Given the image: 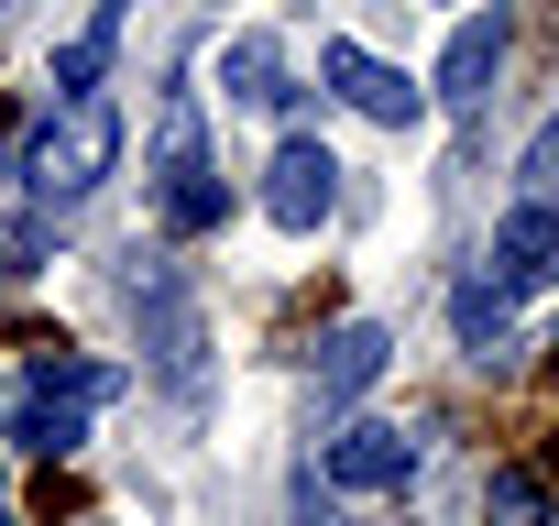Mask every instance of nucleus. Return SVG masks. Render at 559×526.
<instances>
[{
	"mask_svg": "<svg viewBox=\"0 0 559 526\" xmlns=\"http://www.w3.org/2000/svg\"><path fill=\"white\" fill-rule=\"evenodd\" d=\"M154 219H165L176 241H198V230H219V219H230V187L209 176V121H198V99H187V88L154 110Z\"/></svg>",
	"mask_w": 559,
	"mask_h": 526,
	"instance_id": "1",
	"label": "nucleus"
},
{
	"mask_svg": "<svg viewBox=\"0 0 559 526\" xmlns=\"http://www.w3.org/2000/svg\"><path fill=\"white\" fill-rule=\"evenodd\" d=\"M110 165H121V110L88 88V99H67V121H56L34 154H23V187H34L45 208H78V198H88Z\"/></svg>",
	"mask_w": 559,
	"mask_h": 526,
	"instance_id": "2",
	"label": "nucleus"
},
{
	"mask_svg": "<svg viewBox=\"0 0 559 526\" xmlns=\"http://www.w3.org/2000/svg\"><path fill=\"white\" fill-rule=\"evenodd\" d=\"M121 395V373L110 362H34V384H23V406H12V439L34 450V461H67L78 439H88V406H110Z\"/></svg>",
	"mask_w": 559,
	"mask_h": 526,
	"instance_id": "3",
	"label": "nucleus"
},
{
	"mask_svg": "<svg viewBox=\"0 0 559 526\" xmlns=\"http://www.w3.org/2000/svg\"><path fill=\"white\" fill-rule=\"evenodd\" d=\"M330 208H341V154H330L319 132H286L274 165H263V219H274V230H319Z\"/></svg>",
	"mask_w": 559,
	"mask_h": 526,
	"instance_id": "4",
	"label": "nucleus"
},
{
	"mask_svg": "<svg viewBox=\"0 0 559 526\" xmlns=\"http://www.w3.org/2000/svg\"><path fill=\"white\" fill-rule=\"evenodd\" d=\"M319 77L362 110V121H384V132H417L428 121V88L406 77V67H384V56H362V45H319Z\"/></svg>",
	"mask_w": 559,
	"mask_h": 526,
	"instance_id": "5",
	"label": "nucleus"
},
{
	"mask_svg": "<svg viewBox=\"0 0 559 526\" xmlns=\"http://www.w3.org/2000/svg\"><path fill=\"white\" fill-rule=\"evenodd\" d=\"M143 351H154V373H165L176 395H198V373H209V319H198V297H187L176 275L143 286Z\"/></svg>",
	"mask_w": 559,
	"mask_h": 526,
	"instance_id": "6",
	"label": "nucleus"
},
{
	"mask_svg": "<svg viewBox=\"0 0 559 526\" xmlns=\"http://www.w3.org/2000/svg\"><path fill=\"white\" fill-rule=\"evenodd\" d=\"M483 275L504 286V297H537V286H559V208H504L493 219V241H483Z\"/></svg>",
	"mask_w": 559,
	"mask_h": 526,
	"instance_id": "7",
	"label": "nucleus"
},
{
	"mask_svg": "<svg viewBox=\"0 0 559 526\" xmlns=\"http://www.w3.org/2000/svg\"><path fill=\"white\" fill-rule=\"evenodd\" d=\"M319 471H330L341 493H395V482L417 471V439H406L395 417H352V428L319 450Z\"/></svg>",
	"mask_w": 559,
	"mask_h": 526,
	"instance_id": "8",
	"label": "nucleus"
},
{
	"mask_svg": "<svg viewBox=\"0 0 559 526\" xmlns=\"http://www.w3.org/2000/svg\"><path fill=\"white\" fill-rule=\"evenodd\" d=\"M493 67H504V12H472V23L450 34L428 99H439V110H483V99H493Z\"/></svg>",
	"mask_w": 559,
	"mask_h": 526,
	"instance_id": "9",
	"label": "nucleus"
},
{
	"mask_svg": "<svg viewBox=\"0 0 559 526\" xmlns=\"http://www.w3.org/2000/svg\"><path fill=\"white\" fill-rule=\"evenodd\" d=\"M384 362H395V340H384L373 319H341V330L319 340V406H352L362 384H384Z\"/></svg>",
	"mask_w": 559,
	"mask_h": 526,
	"instance_id": "10",
	"label": "nucleus"
},
{
	"mask_svg": "<svg viewBox=\"0 0 559 526\" xmlns=\"http://www.w3.org/2000/svg\"><path fill=\"white\" fill-rule=\"evenodd\" d=\"M110 45H121V0H99V12L56 45V99H88V88L110 77Z\"/></svg>",
	"mask_w": 559,
	"mask_h": 526,
	"instance_id": "11",
	"label": "nucleus"
},
{
	"mask_svg": "<svg viewBox=\"0 0 559 526\" xmlns=\"http://www.w3.org/2000/svg\"><path fill=\"white\" fill-rule=\"evenodd\" d=\"M219 88H230L241 110L297 99V88H286V56H274V34H230V56H219Z\"/></svg>",
	"mask_w": 559,
	"mask_h": 526,
	"instance_id": "12",
	"label": "nucleus"
},
{
	"mask_svg": "<svg viewBox=\"0 0 559 526\" xmlns=\"http://www.w3.org/2000/svg\"><path fill=\"white\" fill-rule=\"evenodd\" d=\"M450 330H461V351H504V330H515V297L493 286V275H461V297H450Z\"/></svg>",
	"mask_w": 559,
	"mask_h": 526,
	"instance_id": "13",
	"label": "nucleus"
},
{
	"mask_svg": "<svg viewBox=\"0 0 559 526\" xmlns=\"http://www.w3.org/2000/svg\"><path fill=\"white\" fill-rule=\"evenodd\" d=\"M483 515H493V526H548V482H537V471H493V482H483Z\"/></svg>",
	"mask_w": 559,
	"mask_h": 526,
	"instance_id": "14",
	"label": "nucleus"
},
{
	"mask_svg": "<svg viewBox=\"0 0 559 526\" xmlns=\"http://www.w3.org/2000/svg\"><path fill=\"white\" fill-rule=\"evenodd\" d=\"M515 176H526V198H537V208H559V121H537V132H526Z\"/></svg>",
	"mask_w": 559,
	"mask_h": 526,
	"instance_id": "15",
	"label": "nucleus"
},
{
	"mask_svg": "<svg viewBox=\"0 0 559 526\" xmlns=\"http://www.w3.org/2000/svg\"><path fill=\"white\" fill-rule=\"evenodd\" d=\"M0 526H12V493H0Z\"/></svg>",
	"mask_w": 559,
	"mask_h": 526,
	"instance_id": "16",
	"label": "nucleus"
},
{
	"mask_svg": "<svg viewBox=\"0 0 559 526\" xmlns=\"http://www.w3.org/2000/svg\"><path fill=\"white\" fill-rule=\"evenodd\" d=\"M0 406H12V384H0Z\"/></svg>",
	"mask_w": 559,
	"mask_h": 526,
	"instance_id": "17",
	"label": "nucleus"
}]
</instances>
